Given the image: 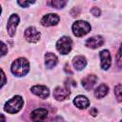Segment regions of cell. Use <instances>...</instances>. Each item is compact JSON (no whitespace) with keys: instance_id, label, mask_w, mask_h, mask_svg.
Returning <instances> with one entry per match:
<instances>
[{"instance_id":"obj_10","label":"cell","mask_w":122,"mask_h":122,"mask_svg":"<svg viewBox=\"0 0 122 122\" xmlns=\"http://www.w3.org/2000/svg\"><path fill=\"white\" fill-rule=\"evenodd\" d=\"M103 43H104L103 37L100 35H95V36H92V37H90L89 39H87L85 44L88 48L96 49L98 47H101L103 45Z\"/></svg>"},{"instance_id":"obj_18","label":"cell","mask_w":122,"mask_h":122,"mask_svg":"<svg viewBox=\"0 0 122 122\" xmlns=\"http://www.w3.org/2000/svg\"><path fill=\"white\" fill-rule=\"evenodd\" d=\"M47 4L50 5V6L52 7V8L61 9V8H64V7L66 6L67 1H64V0H52V1H49Z\"/></svg>"},{"instance_id":"obj_2","label":"cell","mask_w":122,"mask_h":122,"mask_svg":"<svg viewBox=\"0 0 122 122\" xmlns=\"http://www.w3.org/2000/svg\"><path fill=\"white\" fill-rule=\"evenodd\" d=\"M23 104V98L20 95H15L6 102L4 110L9 113H16L22 109Z\"/></svg>"},{"instance_id":"obj_17","label":"cell","mask_w":122,"mask_h":122,"mask_svg":"<svg viewBox=\"0 0 122 122\" xmlns=\"http://www.w3.org/2000/svg\"><path fill=\"white\" fill-rule=\"evenodd\" d=\"M108 92H109V87L106 84H101V85H99L95 89L94 95H95L96 98L100 99V98H103L104 96H106L107 93H108Z\"/></svg>"},{"instance_id":"obj_22","label":"cell","mask_w":122,"mask_h":122,"mask_svg":"<svg viewBox=\"0 0 122 122\" xmlns=\"http://www.w3.org/2000/svg\"><path fill=\"white\" fill-rule=\"evenodd\" d=\"M91 12H92L94 16H99V15H100V13H101V11H100L99 8H96V7L92 8V9H91Z\"/></svg>"},{"instance_id":"obj_7","label":"cell","mask_w":122,"mask_h":122,"mask_svg":"<svg viewBox=\"0 0 122 122\" xmlns=\"http://www.w3.org/2000/svg\"><path fill=\"white\" fill-rule=\"evenodd\" d=\"M18 23H19V16L17 14H11L8 20V25H7L8 33L10 34V36H14Z\"/></svg>"},{"instance_id":"obj_6","label":"cell","mask_w":122,"mask_h":122,"mask_svg":"<svg viewBox=\"0 0 122 122\" xmlns=\"http://www.w3.org/2000/svg\"><path fill=\"white\" fill-rule=\"evenodd\" d=\"M25 38L28 42L30 43H36L40 39V32L34 28V27H29L25 30Z\"/></svg>"},{"instance_id":"obj_19","label":"cell","mask_w":122,"mask_h":122,"mask_svg":"<svg viewBox=\"0 0 122 122\" xmlns=\"http://www.w3.org/2000/svg\"><path fill=\"white\" fill-rule=\"evenodd\" d=\"M114 93H115V96H116L118 102H120V101H121V98H122V96H121V93H122V87H121V84H117V85H116V87L114 88Z\"/></svg>"},{"instance_id":"obj_26","label":"cell","mask_w":122,"mask_h":122,"mask_svg":"<svg viewBox=\"0 0 122 122\" xmlns=\"http://www.w3.org/2000/svg\"><path fill=\"white\" fill-rule=\"evenodd\" d=\"M90 112H91V113H92V115H93V116H95V115L97 114V112H96V110H95L94 108H92V109L90 111Z\"/></svg>"},{"instance_id":"obj_12","label":"cell","mask_w":122,"mask_h":122,"mask_svg":"<svg viewBox=\"0 0 122 122\" xmlns=\"http://www.w3.org/2000/svg\"><path fill=\"white\" fill-rule=\"evenodd\" d=\"M100 60H101V68L103 70H108L111 66V54L110 51L107 50H103L99 53Z\"/></svg>"},{"instance_id":"obj_11","label":"cell","mask_w":122,"mask_h":122,"mask_svg":"<svg viewBox=\"0 0 122 122\" xmlns=\"http://www.w3.org/2000/svg\"><path fill=\"white\" fill-rule=\"evenodd\" d=\"M58 22H59V16H58L57 14H54V13L46 14V15L42 18V20H41L42 25H43V26H46V27L56 25Z\"/></svg>"},{"instance_id":"obj_5","label":"cell","mask_w":122,"mask_h":122,"mask_svg":"<svg viewBox=\"0 0 122 122\" xmlns=\"http://www.w3.org/2000/svg\"><path fill=\"white\" fill-rule=\"evenodd\" d=\"M48 117V111L44 108H38L31 112L30 119L32 122H45Z\"/></svg>"},{"instance_id":"obj_8","label":"cell","mask_w":122,"mask_h":122,"mask_svg":"<svg viewBox=\"0 0 122 122\" xmlns=\"http://www.w3.org/2000/svg\"><path fill=\"white\" fill-rule=\"evenodd\" d=\"M53 96L56 100L62 101L67 99L70 96V89L67 86L64 87H56L53 91Z\"/></svg>"},{"instance_id":"obj_24","label":"cell","mask_w":122,"mask_h":122,"mask_svg":"<svg viewBox=\"0 0 122 122\" xmlns=\"http://www.w3.org/2000/svg\"><path fill=\"white\" fill-rule=\"evenodd\" d=\"M51 122H64V120H63V118L61 116H56L53 119H51Z\"/></svg>"},{"instance_id":"obj_4","label":"cell","mask_w":122,"mask_h":122,"mask_svg":"<svg viewBox=\"0 0 122 122\" xmlns=\"http://www.w3.org/2000/svg\"><path fill=\"white\" fill-rule=\"evenodd\" d=\"M72 46V41L69 36L61 37L56 43V49L61 54H67L71 51Z\"/></svg>"},{"instance_id":"obj_20","label":"cell","mask_w":122,"mask_h":122,"mask_svg":"<svg viewBox=\"0 0 122 122\" xmlns=\"http://www.w3.org/2000/svg\"><path fill=\"white\" fill-rule=\"evenodd\" d=\"M7 52H8V48H7V46H6L2 41H0V57L4 56Z\"/></svg>"},{"instance_id":"obj_25","label":"cell","mask_w":122,"mask_h":122,"mask_svg":"<svg viewBox=\"0 0 122 122\" xmlns=\"http://www.w3.org/2000/svg\"><path fill=\"white\" fill-rule=\"evenodd\" d=\"M117 63H118V67L121 68V58H120V49L118 50L117 52Z\"/></svg>"},{"instance_id":"obj_23","label":"cell","mask_w":122,"mask_h":122,"mask_svg":"<svg viewBox=\"0 0 122 122\" xmlns=\"http://www.w3.org/2000/svg\"><path fill=\"white\" fill-rule=\"evenodd\" d=\"M21 7H23V8H26V7H28L29 5H30V4H32V3H34L33 1H18L17 2Z\"/></svg>"},{"instance_id":"obj_13","label":"cell","mask_w":122,"mask_h":122,"mask_svg":"<svg viewBox=\"0 0 122 122\" xmlns=\"http://www.w3.org/2000/svg\"><path fill=\"white\" fill-rule=\"evenodd\" d=\"M96 81H97V77L94 74H89L82 79V86L87 91H91L93 88V86L96 84Z\"/></svg>"},{"instance_id":"obj_3","label":"cell","mask_w":122,"mask_h":122,"mask_svg":"<svg viewBox=\"0 0 122 122\" xmlns=\"http://www.w3.org/2000/svg\"><path fill=\"white\" fill-rule=\"evenodd\" d=\"M91 30V25L83 20H78L73 23L72 25V32L75 36L81 37L89 33Z\"/></svg>"},{"instance_id":"obj_16","label":"cell","mask_w":122,"mask_h":122,"mask_svg":"<svg viewBox=\"0 0 122 122\" xmlns=\"http://www.w3.org/2000/svg\"><path fill=\"white\" fill-rule=\"evenodd\" d=\"M72 64H73V67L77 70V71H81L83 70L86 65H87V60L84 56L82 55H77L73 58L72 60Z\"/></svg>"},{"instance_id":"obj_15","label":"cell","mask_w":122,"mask_h":122,"mask_svg":"<svg viewBox=\"0 0 122 122\" xmlns=\"http://www.w3.org/2000/svg\"><path fill=\"white\" fill-rule=\"evenodd\" d=\"M73 104L78 109H86L87 107H89L90 101H89V99L86 96H84V95H78V96H76L74 98Z\"/></svg>"},{"instance_id":"obj_1","label":"cell","mask_w":122,"mask_h":122,"mask_svg":"<svg viewBox=\"0 0 122 122\" xmlns=\"http://www.w3.org/2000/svg\"><path fill=\"white\" fill-rule=\"evenodd\" d=\"M30 70L29 61L26 58H17L11 65V72L15 76H24L28 73Z\"/></svg>"},{"instance_id":"obj_14","label":"cell","mask_w":122,"mask_h":122,"mask_svg":"<svg viewBox=\"0 0 122 122\" xmlns=\"http://www.w3.org/2000/svg\"><path fill=\"white\" fill-rule=\"evenodd\" d=\"M57 56L52 52H47L45 54V64L48 69H52L57 64Z\"/></svg>"},{"instance_id":"obj_9","label":"cell","mask_w":122,"mask_h":122,"mask_svg":"<svg viewBox=\"0 0 122 122\" xmlns=\"http://www.w3.org/2000/svg\"><path fill=\"white\" fill-rule=\"evenodd\" d=\"M30 91L33 94H35L36 96H38L40 98H43V99L47 98L50 94L49 89L46 86H43V85H35V86L31 87Z\"/></svg>"},{"instance_id":"obj_28","label":"cell","mask_w":122,"mask_h":122,"mask_svg":"<svg viewBox=\"0 0 122 122\" xmlns=\"http://www.w3.org/2000/svg\"><path fill=\"white\" fill-rule=\"evenodd\" d=\"M0 14H1V7H0Z\"/></svg>"},{"instance_id":"obj_27","label":"cell","mask_w":122,"mask_h":122,"mask_svg":"<svg viewBox=\"0 0 122 122\" xmlns=\"http://www.w3.org/2000/svg\"><path fill=\"white\" fill-rule=\"evenodd\" d=\"M0 122H6V117L2 113H0Z\"/></svg>"},{"instance_id":"obj_21","label":"cell","mask_w":122,"mask_h":122,"mask_svg":"<svg viewBox=\"0 0 122 122\" xmlns=\"http://www.w3.org/2000/svg\"><path fill=\"white\" fill-rule=\"evenodd\" d=\"M7 82V78H6V75L4 73V71L0 69V88H2Z\"/></svg>"}]
</instances>
